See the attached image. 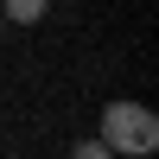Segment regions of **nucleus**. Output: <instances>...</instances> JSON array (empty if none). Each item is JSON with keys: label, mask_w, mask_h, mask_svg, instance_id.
<instances>
[{"label": "nucleus", "mask_w": 159, "mask_h": 159, "mask_svg": "<svg viewBox=\"0 0 159 159\" xmlns=\"http://www.w3.org/2000/svg\"><path fill=\"white\" fill-rule=\"evenodd\" d=\"M96 140L115 159H147V153H159V115L147 108V102H108Z\"/></svg>", "instance_id": "obj_1"}, {"label": "nucleus", "mask_w": 159, "mask_h": 159, "mask_svg": "<svg viewBox=\"0 0 159 159\" xmlns=\"http://www.w3.org/2000/svg\"><path fill=\"white\" fill-rule=\"evenodd\" d=\"M45 7H51V0H0V13H7L13 25H38V19H45Z\"/></svg>", "instance_id": "obj_2"}, {"label": "nucleus", "mask_w": 159, "mask_h": 159, "mask_svg": "<svg viewBox=\"0 0 159 159\" xmlns=\"http://www.w3.org/2000/svg\"><path fill=\"white\" fill-rule=\"evenodd\" d=\"M70 159H115V153L102 147V140H76V147H70Z\"/></svg>", "instance_id": "obj_3"}]
</instances>
